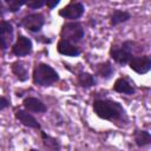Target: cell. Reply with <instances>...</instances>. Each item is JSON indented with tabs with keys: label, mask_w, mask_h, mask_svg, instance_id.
I'll list each match as a JSON object with an SVG mask.
<instances>
[{
	"label": "cell",
	"mask_w": 151,
	"mask_h": 151,
	"mask_svg": "<svg viewBox=\"0 0 151 151\" xmlns=\"http://www.w3.org/2000/svg\"><path fill=\"white\" fill-rule=\"evenodd\" d=\"M57 51L61 55H66V57H78L81 53L80 48L76 44H72V42H70L67 40H64V39H60L58 41Z\"/></svg>",
	"instance_id": "obj_11"
},
{
	"label": "cell",
	"mask_w": 151,
	"mask_h": 151,
	"mask_svg": "<svg viewBox=\"0 0 151 151\" xmlns=\"http://www.w3.org/2000/svg\"><path fill=\"white\" fill-rule=\"evenodd\" d=\"M77 81L84 88H90V87L94 86L97 83L94 76L88 72H79L77 76Z\"/></svg>",
	"instance_id": "obj_19"
},
{
	"label": "cell",
	"mask_w": 151,
	"mask_h": 151,
	"mask_svg": "<svg viewBox=\"0 0 151 151\" xmlns=\"http://www.w3.org/2000/svg\"><path fill=\"white\" fill-rule=\"evenodd\" d=\"M32 48H33L32 40L26 35L19 34L15 42L12 46V53L15 57H25L32 52Z\"/></svg>",
	"instance_id": "obj_7"
},
{
	"label": "cell",
	"mask_w": 151,
	"mask_h": 151,
	"mask_svg": "<svg viewBox=\"0 0 151 151\" xmlns=\"http://www.w3.org/2000/svg\"><path fill=\"white\" fill-rule=\"evenodd\" d=\"M60 77L58 72L48 64L38 63L33 68L32 81L37 86H42V87L51 86L52 84L57 83Z\"/></svg>",
	"instance_id": "obj_2"
},
{
	"label": "cell",
	"mask_w": 151,
	"mask_h": 151,
	"mask_svg": "<svg viewBox=\"0 0 151 151\" xmlns=\"http://www.w3.org/2000/svg\"><path fill=\"white\" fill-rule=\"evenodd\" d=\"M92 107L94 113L101 119L110 122H127L126 112L118 101L107 98L96 99L92 104Z\"/></svg>",
	"instance_id": "obj_1"
},
{
	"label": "cell",
	"mask_w": 151,
	"mask_h": 151,
	"mask_svg": "<svg viewBox=\"0 0 151 151\" xmlns=\"http://www.w3.org/2000/svg\"><path fill=\"white\" fill-rule=\"evenodd\" d=\"M45 24V18L41 13H31L25 15L21 19L20 25L22 27H25L27 31L33 32V33H38L41 31L42 26Z\"/></svg>",
	"instance_id": "obj_5"
},
{
	"label": "cell",
	"mask_w": 151,
	"mask_h": 151,
	"mask_svg": "<svg viewBox=\"0 0 151 151\" xmlns=\"http://www.w3.org/2000/svg\"><path fill=\"white\" fill-rule=\"evenodd\" d=\"M14 117H15V119L18 122H20L26 127H31V129H35V130H41V125L37 120V118L32 113L26 111V110H21V109L15 110L14 111Z\"/></svg>",
	"instance_id": "obj_9"
},
{
	"label": "cell",
	"mask_w": 151,
	"mask_h": 151,
	"mask_svg": "<svg viewBox=\"0 0 151 151\" xmlns=\"http://www.w3.org/2000/svg\"><path fill=\"white\" fill-rule=\"evenodd\" d=\"M84 12H85V7H84V5L81 2L71 1L59 11V15L61 18H64V19H68V20L76 21L77 19H79L84 14Z\"/></svg>",
	"instance_id": "obj_6"
},
{
	"label": "cell",
	"mask_w": 151,
	"mask_h": 151,
	"mask_svg": "<svg viewBox=\"0 0 151 151\" xmlns=\"http://www.w3.org/2000/svg\"><path fill=\"white\" fill-rule=\"evenodd\" d=\"M59 2H60L59 0H53V1H51V0H47L45 5H46V6H47L50 9H53L55 6H58V5H59Z\"/></svg>",
	"instance_id": "obj_23"
},
{
	"label": "cell",
	"mask_w": 151,
	"mask_h": 151,
	"mask_svg": "<svg viewBox=\"0 0 151 151\" xmlns=\"http://www.w3.org/2000/svg\"><path fill=\"white\" fill-rule=\"evenodd\" d=\"M133 139L138 147H144L151 143V134L146 130L136 129L133 132Z\"/></svg>",
	"instance_id": "obj_16"
},
{
	"label": "cell",
	"mask_w": 151,
	"mask_h": 151,
	"mask_svg": "<svg viewBox=\"0 0 151 151\" xmlns=\"http://www.w3.org/2000/svg\"><path fill=\"white\" fill-rule=\"evenodd\" d=\"M28 151H40V150H38V149H29Z\"/></svg>",
	"instance_id": "obj_24"
},
{
	"label": "cell",
	"mask_w": 151,
	"mask_h": 151,
	"mask_svg": "<svg viewBox=\"0 0 151 151\" xmlns=\"http://www.w3.org/2000/svg\"><path fill=\"white\" fill-rule=\"evenodd\" d=\"M40 137H41L42 145L47 151H60L61 145L57 138L47 134L45 131H41V130H40Z\"/></svg>",
	"instance_id": "obj_14"
},
{
	"label": "cell",
	"mask_w": 151,
	"mask_h": 151,
	"mask_svg": "<svg viewBox=\"0 0 151 151\" xmlns=\"http://www.w3.org/2000/svg\"><path fill=\"white\" fill-rule=\"evenodd\" d=\"M96 73L100 78L107 80L113 76L114 68H113V66L110 61H104V63H99V64L96 65Z\"/></svg>",
	"instance_id": "obj_17"
},
{
	"label": "cell",
	"mask_w": 151,
	"mask_h": 151,
	"mask_svg": "<svg viewBox=\"0 0 151 151\" xmlns=\"http://www.w3.org/2000/svg\"><path fill=\"white\" fill-rule=\"evenodd\" d=\"M132 50H133V41L126 40L120 46H113L110 48V57L117 64L126 65L129 64L130 59L132 58Z\"/></svg>",
	"instance_id": "obj_4"
},
{
	"label": "cell",
	"mask_w": 151,
	"mask_h": 151,
	"mask_svg": "<svg viewBox=\"0 0 151 151\" xmlns=\"http://www.w3.org/2000/svg\"><path fill=\"white\" fill-rule=\"evenodd\" d=\"M129 66L132 71L138 74H145L151 70V58L150 55H137L132 57L129 61Z\"/></svg>",
	"instance_id": "obj_8"
},
{
	"label": "cell",
	"mask_w": 151,
	"mask_h": 151,
	"mask_svg": "<svg viewBox=\"0 0 151 151\" xmlns=\"http://www.w3.org/2000/svg\"><path fill=\"white\" fill-rule=\"evenodd\" d=\"M9 100L6 98V97H0V111L9 107Z\"/></svg>",
	"instance_id": "obj_22"
},
{
	"label": "cell",
	"mask_w": 151,
	"mask_h": 151,
	"mask_svg": "<svg viewBox=\"0 0 151 151\" xmlns=\"http://www.w3.org/2000/svg\"><path fill=\"white\" fill-rule=\"evenodd\" d=\"M22 106L26 111L34 113H44L47 111V106L35 97H26L22 100Z\"/></svg>",
	"instance_id": "obj_12"
},
{
	"label": "cell",
	"mask_w": 151,
	"mask_h": 151,
	"mask_svg": "<svg viewBox=\"0 0 151 151\" xmlns=\"http://www.w3.org/2000/svg\"><path fill=\"white\" fill-rule=\"evenodd\" d=\"M26 4H27L26 0H6V1H4V5H6L7 12H11V13L18 12L20 9V7Z\"/></svg>",
	"instance_id": "obj_20"
},
{
	"label": "cell",
	"mask_w": 151,
	"mask_h": 151,
	"mask_svg": "<svg viewBox=\"0 0 151 151\" xmlns=\"http://www.w3.org/2000/svg\"><path fill=\"white\" fill-rule=\"evenodd\" d=\"M131 19V13L127 11H122V9H114L110 17V25L111 26H117L119 24L126 22L127 20Z\"/></svg>",
	"instance_id": "obj_18"
},
{
	"label": "cell",
	"mask_w": 151,
	"mask_h": 151,
	"mask_svg": "<svg viewBox=\"0 0 151 151\" xmlns=\"http://www.w3.org/2000/svg\"><path fill=\"white\" fill-rule=\"evenodd\" d=\"M85 35V31L83 25L79 21H70L65 22L61 26L60 31V39L67 40L72 44L79 42Z\"/></svg>",
	"instance_id": "obj_3"
},
{
	"label": "cell",
	"mask_w": 151,
	"mask_h": 151,
	"mask_svg": "<svg viewBox=\"0 0 151 151\" xmlns=\"http://www.w3.org/2000/svg\"><path fill=\"white\" fill-rule=\"evenodd\" d=\"M46 1L45 0H34V1H27L26 6L31 9H38V8H41L42 6H45Z\"/></svg>",
	"instance_id": "obj_21"
},
{
	"label": "cell",
	"mask_w": 151,
	"mask_h": 151,
	"mask_svg": "<svg viewBox=\"0 0 151 151\" xmlns=\"http://www.w3.org/2000/svg\"><path fill=\"white\" fill-rule=\"evenodd\" d=\"M13 40V26L9 21H0V51H6Z\"/></svg>",
	"instance_id": "obj_10"
},
{
	"label": "cell",
	"mask_w": 151,
	"mask_h": 151,
	"mask_svg": "<svg viewBox=\"0 0 151 151\" xmlns=\"http://www.w3.org/2000/svg\"><path fill=\"white\" fill-rule=\"evenodd\" d=\"M113 91L118 92V93H123V94H129L132 96L134 94V87L132 86V84L126 79V78H118L114 84H113Z\"/></svg>",
	"instance_id": "obj_13"
},
{
	"label": "cell",
	"mask_w": 151,
	"mask_h": 151,
	"mask_svg": "<svg viewBox=\"0 0 151 151\" xmlns=\"http://www.w3.org/2000/svg\"><path fill=\"white\" fill-rule=\"evenodd\" d=\"M11 70H12V73L17 77V79L19 81H26L28 79V70H27L25 63L17 60L12 64Z\"/></svg>",
	"instance_id": "obj_15"
}]
</instances>
